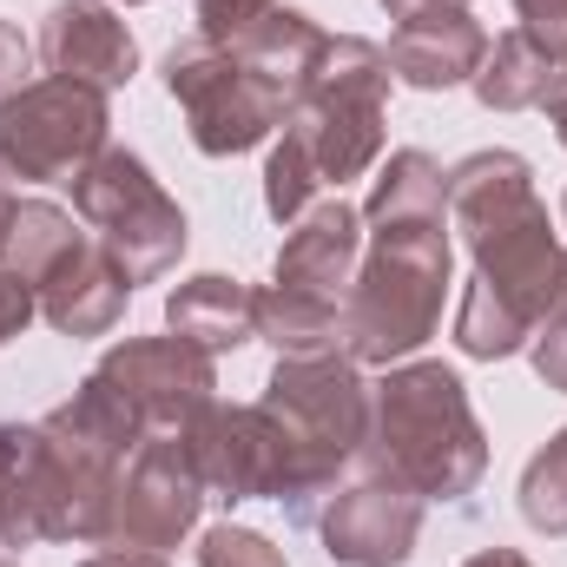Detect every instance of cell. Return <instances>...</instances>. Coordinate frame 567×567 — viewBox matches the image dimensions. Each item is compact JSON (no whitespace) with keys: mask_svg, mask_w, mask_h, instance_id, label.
Returning <instances> with one entry per match:
<instances>
[{"mask_svg":"<svg viewBox=\"0 0 567 567\" xmlns=\"http://www.w3.org/2000/svg\"><path fill=\"white\" fill-rule=\"evenodd\" d=\"M198 567H290L284 548L258 528H238V522H218L198 535Z\"/></svg>","mask_w":567,"mask_h":567,"instance_id":"cell-25","label":"cell"},{"mask_svg":"<svg viewBox=\"0 0 567 567\" xmlns=\"http://www.w3.org/2000/svg\"><path fill=\"white\" fill-rule=\"evenodd\" d=\"M106 7H140V0H106Z\"/></svg>","mask_w":567,"mask_h":567,"instance_id":"cell-37","label":"cell"},{"mask_svg":"<svg viewBox=\"0 0 567 567\" xmlns=\"http://www.w3.org/2000/svg\"><path fill=\"white\" fill-rule=\"evenodd\" d=\"M522 33H535L555 60H567V0H515Z\"/></svg>","mask_w":567,"mask_h":567,"instance_id":"cell-29","label":"cell"},{"mask_svg":"<svg viewBox=\"0 0 567 567\" xmlns=\"http://www.w3.org/2000/svg\"><path fill=\"white\" fill-rule=\"evenodd\" d=\"M390 20H410V13H423V7H435V0H377Z\"/></svg>","mask_w":567,"mask_h":567,"instance_id":"cell-35","label":"cell"},{"mask_svg":"<svg viewBox=\"0 0 567 567\" xmlns=\"http://www.w3.org/2000/svg\"><path fill=\"white\" fill-rule=\"evenodd\" d=\"M317 192H323L317 158L303 152L297 133H284V140L271 145V158H265V212H271L278 225H297V218L317 205Z\"/></svg>","mask_w":567,"mask_h":567,"instance_id":"cell-24","label":"cell"},{"mask_svg":"<svg viewBox=\"0 0 567 567\" xmlns=\"http://www.w3.org/2000/svg\"><path fill=\"white\" fill-rule=\"evenodd\" d=\"M271 7H278V0H198V40L218 47V53H231Z\"/></svg>","mask_w":567,"mask_h":567,"instance_id":"cell-27","label":"cell"},{"mask_svg":"<svg viewBox=\"0 0 567 567\" xmlns=\"http://www.w3.org/2000/svg\"><path fill=\"white\" fill-rule=\"evenodd\" d=\"M0 567H20V561H7V555H0Z\"/></svg>","mask_w":567,"mask_h":567,"instance_id":"cell-38","label":"cell"},{"mask_svg":"<svg viewBox=\"0 0 567 567\" xmlns=\"http://www.w3.org/2000/svg\"><path fill=\"white\" fill-rule=\"evenodd\" d=\"M390 53L363 33H330L303 100L284 113V133H297L317 158L323 185H350L383 158V106H390Z\"/></svg>","mask_w":567,"mask_h":567,"instance_id":"cell-5","label":"cell"},{"mask_svg":"<svg viewBox=\"0 0 567 567\" xmlns=\"http://www.w3.org/2000/svg\"><path fill=\"white\" fill-rule=\"evenodd\" d=\"M33 53L47 60L53 80H80L93 93H120L140 73V40L120 20V7H106V0H60L40 20Z\"/></svg>","mask_w":567,"mask_h":567,"instance_id":"cell-13","label":"cell"},{"mask_svg":"<svg viewBox=\"0 0 567 567\" xmlns=\"http://www.w3.org/2000/svg\"><path fill=\"white\" fill-rule=\"evenodd\" d=\"M561 80H567V60H555L535 33L515 27V33L488 40V60H482V73L468 86H475V100L488 113H528V106H548L561 93Z\"/></svg>","mask_w":567,"mask_h":567,"instance_id":"cell-19","label":"cell"},{"mask_svg":"<svg viewBox=\"0 0 567 567\" xmlns=\"http://www.w3.org/2000/svg\"><path fill=\"white\" fill-rule=\"evenodd\" d=\"M561 225H567V198H561Z\"/></svg>","mask_w":567,"mask_h":567,"instance_id":"cell-39","label":"cell"},{"mask_svg":"<svg viewBox=\"0 0 567 567\" xmlns=\"http://www.w3.org/2000/svg\"><path fill=\"white\" fill-rule=\"evenodd\" d=\"M165 330L185 337L205 357H231L245 343H258V290L225 271H198V278L172 284L165 297Z\"/></svg>","mask_w":567,"mask_h":567,"instance_id":"cell-17","label":"cell"},{"mask_svg":"<svg viewBox=\"0 0 567 567\" xmlns=\"http://www.w3.org/2000/svg\"><path fill=\"white\" fill-rule=\"evenodd\" d=\"M323 40H330V33H323L303 7H284V0H278V7H271V13L238 40V47H231V60H238V66H245V73L278 100L284 113H290V106L303 100V86H310V66H317Z\"/></svg>","mask_w":567,"mask_h":567,"instance_id":"cell-18","label":"cell"},{"mask_svg":"<svg viewBox=\"0 0 567 567\" xmlns=\"http://www.w3.org/2000/svg\"><path fill=\"white\" fill-rule=\"evenodd\" d=\"M86 238L93 231H80V218L66 205H53V198H13L7 231H0V271H13V278L33 290L66 251H80Z\"/></svg>","mask_w":567,"mask_h":567,"instance_id":"cell-20","label":"cell"},{"mask_svg":"<svg viewBox=\"0 0 567 567\" xmlns=\"http://www.w3.org/2000/svg\"><path fill=\"white\" fill-rule=\"evenodd\" d=\"M192 468L205 502H284L290 488V442L265 403H212L185 429Z\"/></svg>","mask_w":567,"mask_h":567,"instance_id":"cell-10","label":"cell"},{"mask_svg":"<svg viewBox=\"0 0 567 567\" xmlns=\"http://www.w3.org/2000/svg\"><path fill=\"white\" fill-rule=\"evenodd\" d=\"M528 357H535V377L567 396V290H561V303L542 317V330L528 337Z\"/></svg>","mask_w":567,"mask_h":567,"instance_id":"cell-28","label":"cell"},{"mask_svg":"<svg viewBox=\"0 0 567 567\" xmlns=\"http://www.w3.org/2000/svg\"><path fill=\"white\" fill-rule=\"evenodd\" d=\"M258 403L271 410V423L290 442L284 508L297 522H310L317 502L337 495L343 468H357V449H363V429H370V383L343 350H330V357H278Z\"/></svg>","mask_w":567,"mask_h":567,"instance_id":"cell-4","label":"cell"},{"mask_svg":"<svg viewBox=\"0 0 567 567\" xmlns=\"http://www.w3.org/2000/svg\"><path fill=\"white\" fill-rule=\"evenodd\" d=\"M475 258V278L455 303V350L475 363H502L528 350L542 317L561 303L567 290V245L548 225V205H522L502 225H482L462 238Z\"/></svg>","mask_w":567,"mask_h":567,"instance_id":"cell-3","label":"cell"},{"mask_svg":"<svg viewBox=\"0 0 567 567\" xmlns=\"http://www.w3.org/2000/svg\"><path fill=\"white\" fill-rule=\"evenodd\" d=\"M449 218L416 225H363V265L343 297V357L350 363H410L442 323L449 297Z\"/></svg>","mask_w":567,"mask_h":567,"instance_id":"cell-2","label":"cell"},{"mask_svg":"<svg viewBox=\"0 0 567 567\" xmlns=\"http://www.w3.org/2000/svg\"><path fill=\"white\" fill-rule=\"evenodd\" d=\"M363 475H390L423 502H468L488 475V429L449 363H390L370 383V429L357 449Z\"/></svg>","mask_w":567,"mask_h":567,"instance_id":"cell-1","label":"cell"},{"mask_svg":"<svg viewBox=\"0 0 567 567\" xmlns=\"http://www.w3.org/2000/svg\"><path fill=\"white\" fill-rule=\"evenodd\" d=\"M542 113H548V126H555V140L567 145V80H561V93H555V100H548Z\"/></svg>","mask_w":567,"mask_h":567,"instance_id":"cell-34","label":"cell"},{"mask_svg":"<svg viewBox=\"0 0 567 567\" xmlns=\"http://www.w3.org/2000/svg\"><path fill=\"white\" fill-rule=\"evenodd\" d=\"M205 508V482L192 468L185 435H140L133 455L120 462L113 482V515H106V542L100 548H178L198 528Z\"/></svg>","mask_w":567,"mask_h":567,"instance_id":"cell-9","label":"cell"},{"mask_svg":"<svg viewBox=\"0 0 567 567\" xmlns=\"http://www.w3.org/2000/svg\"><path fill=\"white\" fill-rule=\"evenodd\" d=\"M27 73H33V47H27V33H20L13 20H0V106H7L20 86H33Z\"/></svg>","mask_w":567,"mask_h":567,"instance_id":"cell-30","label":"cell"},{"mask_svg":"<svg viewBox=\"0 0 567 567\" xmlns=\"http://www.w3.org/2000/svg\"><path fill=\"white\" fill-rule=\"evenodd\" d=\"M357 265H363V212L343 205V198H317L297 225H284L271 284H290V290L343 303L350 284H357Z\"/></svg>","mask_w":567,"mask_h":567,"instance_id":"cell-15","label":"cell"},{"mask_svg":"<svg viewBox=\"0 0 567 567\" xmlns=\"http://www.w3.org/2000/svg\"><path fill=\"white\" fill-rule=\"evenodd\" d=\"M27 488H20V423H0V548H33Z\"/></svg>","mask_w":567,"mask_h":567,"instance_id":"cell-26","label":"cell"},{"mask_svg":"<svg viewBox=\"0 0 567 567\" xmlns=\"http://www.w3.org/2000/svg\"><path fill=\"white\" fill-rule=\"evenodd\" d=\"M73 218H80V225L93 231V245L126 271L133 290H140V284H158L165 271H178L185 238H192L178 198L152 178V165H145L140 152H126V145H106V152L73 178Z\"/></svg>","mask_w":567,"mask_h":567,"instance_id":"cell-6","label":"cell"},{"mask_svg":"<svg viewBox=\"0 0 567 567\" xmlns=\"http://www.w3.org/2000/svg\"><path fill=\"white\" fill-rule=\"evenodd\" d=\"M126 297H133V284L126 271L86 238L80 251H66L47 278L33 284V303H40V317L60 330V337H106L120 317H126Z\"/></svg>","mask_w":567,"mask_h":567,"instance_id":"cell-16","label":"cell"},{"mask_svg":"<svg viewBox=\"0 0 567 567\" xmlns=\"http://www.w3.org/2000/svg\"><path fill=\"white\" fill-rule=\"evenodd\" d=\"M86 567H165V555H152V548H100V555H86Z\"/></svg>","mask_w":567,"mask_h":567,"instance_id":"cell-32","label":"cell"},{"mask_svg":"<svg viewBox=\"0 0 567 567\" xmlns=\"http://www.w3.org/2000/svg\"><path fill=\"white\" fill-rule=\"evenodd\" d=\"M113 133L106 93L80 86V80H33L0 106V178L20 185H73Z\"/></svg>","mask_w":567,"mask_h":567,"instance_id":"cell-7","label":"cell"},{"mask_svg":"<svg viewBox=\"0 0 567 567\" xmlns=\"http://www.w3.org/2000/svg\"><path fill=\"white\" fill-rule=\"evenodd\" d=\"M390 73L416 93H449V86H468L488 60V27L468 13V0H435L423 13L396 20L390 33Z\"/></svg>","mask_w":567,"mask_h":567,"instance_id":"cell-14","label":"cell"},{"mask_svg":"<svg viewBox=\"0 0 567 567\" xmlns=\"http://www.w3.org/2000/svg\"><path fill=\"white\" fill-rule=\"evenodd\" d=\"M522 522L535 528V535H567V423L528 455V468H522Z\"/></svg>","mask_w":567,"mask_h":567,"instance_id":"cell-23","label":"cell"},{"mask_svg":"<svg viewBox=\"0 0 567 567\" xmlns=\"http://www.w3.org/2000/svg\"><path fill=\"white\" fill-rule=\"evenodd\" d=\"M40 317V303H33V290L13 278V271H0V343H13L27 323Z\"/></svg>","mask_w":567,"mask_h":567,"instance_id":"cell-31","label":"cell"},{"mask_svg":"<svg viewBox=\"0 0 567 567\" xmlns=\"http://www.w3.org/2000/svg\"><path fill=\"white\" fill-rule=\"evenodd\" d=\"M100 377L133 403L145 435H185L198 410L218 403V357L192 350L185 337H126L100 357Z\"/></svg>","mask_w":567,"mask_h":567,"instance_id":"cell-11","label":"cell"},{"mask_svg":"<svg viewBox=\"0 0 567 567\" xmlns=\"http://www.w3.org/2000/svg\"><path fill=\"white\" fill-rule=\"evenodd\" d=\"M7 212H13V192H7V178H0V231H7Z\"/></svg>","mask_w":567,"mask_h":567,"instance_id":"cell-36","label":"cell"},{"mask_svg":"<svg viewBox=\"0 0 567 567\" xmlns=\"http://www.w3.org/2000/svg\"><path fill=\"white\" fill-rule=\"evenodd\" d=\"M317 535L337 567H403L423 535V495H410L390 475L357 468V482H343L330 508L317 515Z\"/></svg>","mask_w":567,"mask_h":567,"instance_id":"cell-12","label":"cell"},{"mask_svg":"<svg viewBox=\"0 0 567 567\" xmlns=\"http://www.w3.org/2000/svg\"><path fill=\"white\" fill-rule=\"evenodd\" d=\"M416 218H449V172L403 145L383 158V172L370 178V198H363V225H416Z\"/></svg>","mask_w":567,"mask_h":567,"instance_id":"cell-21","label":"cell"},{"mask_svg":"<svg viewBox=\"0 0 567 567\" xmlns=\"http://www.w3.org/2000/svg\"><path fill=\"white\" fill-rule=\"evenodd\" d=\"M258 337L278 357H330V350H343V303L290 290V284H265L258 290Z\"/></svg>","mask_w":567,"mask_h":567,"instance_id":"cell-22","label":"cell"},{"mask_svg":"<svg viewBox=\"0 0 567 567\" xmlns=\"http://www.w3.org/2000/svg\"><path fill=\"white\" fill-rule=\"evenodd\" d=\"M462 567H535L528 555H515V548H482V555H468Z\"/></svg>","mask_w":567,"mask_h":567,"instance_id":"cell-33","label":"cell"},{"mask_svg":"<svg viewBox=\"0 0 567 567\" xmlns=\"http://www.w3.org/2000/svg\"><path fill=\"white\" fill-rule=\"evenodd\" d=\"M165 93L185 113V133L205 158H238L251 145H265L284 126V106L218 47L205 40H178L165 53Z\"/></svg>","mask_w":567,"mask_h":567,"instance_id":"cell-8","label":"cell"}]
</instances>
